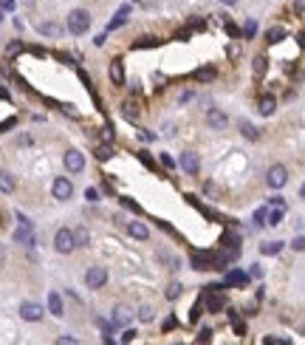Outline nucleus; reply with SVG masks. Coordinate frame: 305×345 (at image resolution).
Here are the masks:
<instances>
[{"label":"nucleus","instance_id":"obj_1","mask_svg":"<svg viewBox=\"0 0 305 345\" xmlns=\"http://www.w3.org/2000/svg\"><path fill=\"white\" fill-rule=\"evenodd\" d=\"M65 26H68L71 34H85V31L91 29V14H88L85 9H73L65 17Z\"/></svg>","mask_w":305,"mask_h":345},{"label":"nucleus","instance_id":"obj_2","mask_svg":"<svg viewBox=\"0 0 305 345\" xmlns=\"http://www.w3.org/2000/svg\"><path fill=\"white\" fill-rule=\"evenodd\" d=\"M85 283H88V289H102V286L108 283V269L105 266H91L85 272Z\"/></svg>","mask_w":305,"mask_h":345},{"label":"nucleus","instance_id":"obj_3","mask_svg":"<svg viewBox=\"0 0 305 345\" xmlns=\"http://www.w3.org/2000/svg\"><path fill=\"white\" fill-rule=\"evenodd\" d=\"M266 181H269L271 190H280L288 184V170L283 167V164H274V167L269 170V176H266Z\"/></svg>","mask_w":305,"mask_h":345},{"label":"nucleus","instance_id":"obj_4","mask_svg":"<svg viewBox=\"0 0 305 345\" xmlns=\"http://www.w3.org/2000/svg\"><path fill=\"white\" fill-rule=\"evenodd\" d=\"M54 249L57 252H62V255H68V252H73V229H60L54 235Z\"/></svg>","mask_w":305,"mask_h":345},{"label":"nucleus","instance_id":"obj_5","mask_svg":"<svg viewBox=\"0 0 305 345\" xmlns=\"http://www.w3.org/2000/svg\"><path fill=\"white\" fill-rule=\"evenodd\" d=\"M17 221H20V226L14 229V241L17 243H34V235H31V221L26 218V215H17Z\"/></svg>","mask_w":305,"mask_h":345},{"label":"nucleus","instance_id":"obj_6","mask_svg":"<svg viewBox=\"0 0 305 345\" xmlns=\"http://www.w3.org/2000/svg\"><path fill=\"white\" fill-rule=\"evenodd\" d=\"M178 164L187 170L189 176H195L198 170H201V158H198V153H192V150H184L181 156H178Z\"/></svg>","mask_w":305,"mask_h":345},{"label":"nucleus","instance_id":"obj_7","mask_svg":"<svg viewBox=\"0 0 305 345\" xmlns=\"http://www.w3.org/2000/svg\"><path fill=\"white\" fill-rule=\"evenodd\" d=\"M62 162H65V170H68V173H80V170L85 167V156H82L80 150H65Z\"/></svg>","mask_w":305,"mask_h":345},{"label":"nucleus","instance_id":"obj_8","mask_svg":"<svg viewBox=\"0 0 305 345\" xmlns=\"http://www.w3.org/2000/svg\"><path fill=\"white\" fill-rule=\"evenodd\" d=\"M51 193H54L57 201H68V198L73 195V184L68 181V178H57L54 187H51Z\"/></svg>","mask_w":305,"mask_h":345},{"label":"nucleus","instance_id":"obj_9","mask_svg":"<svg viewBox=\"0 0 305 345\" xmlns=\"http://www.w3.org/2000/svg\"><path fill=\"white\" fill-rule=\"evenodd\" d=\"M20 317L29 320V323L43 320V306H40V303H20Z\"/></svg>","mask_w":305,"mask_h":345},{"label":"nucleus","instance_id":"obj_10","mask_svg":"<svg viewBox=\"0 0 305 345\" xmlns=\"http://www.w3.org/2000/svg\"><path fill=\"white\" fill-rule=\"evenodd\" d=\"M226 122H229V119H226V113H223V110H218V108H212L207 113V125L212 127V130H223Z\"/></svg>","mask_w":305,"mask_h":345},{"label":"nucleus","instance_id":"obj_11","mask_svg":"<svg viewBox=\"0 0 305 345\" xmlns=\"http://www.w3.org/2000/svg\"><path fill=\"white\" fill-rule=\"evenodd\" d=\"M110 79L113 85H124V60H110Z\"/></svg>","mask_w":305,"mask_h":345},{"label":"nucleus","instance_id":"obj_12","mask_svg":"<svg viewBox=\"0 0 305 345\" xmlns=\"http://www.w3.org/2000/svg\"><path fill=\"white\" fill-rule=\"evenodd\" d=\"M128 232H130V238H136V241H147V238H150V229H147L141 221H130Z\"/></svg>","mask_w":305,"mask_h":345},{"label":"nucleus","instance_id":"obj_13","mask_svg":"<svg viewBox=\"0 0 305 345\" xmlns=\"http://www.w3.org/2000/svg\"><path fill=\"white\" fill-rule=\"evenodd\" d=\"M257 110H260L263 116H271L277 110V99L271 97V94H266V97H260V102H257Z\"/></svg>","mask_w":305,"mask_h":345},{"label":"nucleus","instance_id":"obj_14","mask_svg":"<svg viewBox=\"0 0 305 345\" xmlns=\"http://www.w3.org/2000/svg\"><path fill=\"white\" fill-rule=\"evenodd\" d=\"M128 14H130V6H122V9H119V14H116V17H113V20L108 23V31H116V29H122V26L128 23Z\"/></svg>","mask_w":305,"mask_h":345},{"label":"nucleus","instance_id":"obj_15","mask_svg":"<svg viewBox=\"0 0 305 345\" xmlns=\"http://www.w3.org/2000/svg\"><path fill=\"white\" fill-rule=\"evenodd\" d=\"M48 311L54 317H62V311H65V309H62V297L57 294V291H51V294H48Z\"/></svg>","mask_w":305,"mask_h":345},{"label":"nucleus","instance_id":"obj_16","mask_svg":"<svg viewBox=\"0 0 305 345\" xmlns=\"http://www.w3.org/2000/svg\"><path fill=\"white\" fill-rule=\"evenodd\" d=\"M14 176L12 173H6V170H0V193H14Z\"/></svg>","mask_w":305,"mask_h":345},{"label":"nucleus","instance_id":"obj_17","mask_svg":"<svg viewBox=\"0 0 305 345\" xmlns=\"http://www.w3.org/2000/svg\"><path fill=\"white\" fill-rule=\"evenodd\" d=\"M128 320H130V309H128V306H119V309L113 311V320H110V323H113V326H124Z\"/></svg>","mask_w":305,"mask_h":345},{"label":"nucleus","instance_id":"obj_18","mask_svg":"<svg viewBox=\"0 0 305 345\" xmlns=\"http://www.w3.org/2000/svg\"><path fill=\"white\" fill-rule=\"evenodd\" d=\"M93 156H96L99 162H108V158L113 156V147H110V142H102V145H99L96 150H93Z\"/></svg>","mask_w":305,"mask_h":345},{"label":"nucleus","instance_id":"obj_19","mask_svg":"<svg viewBox=\"0 0 305 345\" xmlns=\"http://www.w3.org/2000/svg\"><path fill=\"white\" fill-rule=\"evenodd\" d=\"M238 283H246V274H243V272H240V269H232V272L226 274L223 286H238Z\"/></svg>","mask_w":305,"mask_h":345},{"label":"nucleus","instance_id":"obj_20","mask_svg":"<svg viewBox=\"0 0 305 345\" xmlns=\"http://www.w3.org/2000/svg\"><path fill=\"white\" fill-rule=\"evenodd\" d=\"M122 116H124V119H130V122H136V119H139V105H136V102H124L122 105Z\"/></svg>","mask_w":305,"mask_h":345},{"label":"nucleus","instance_id":"obj_21","mask_svg":"<svg viewBox=\"0 0 305 345\" xmlns=\"http://www.w3.org/2000/svg\"><path fill=\"white\" fill-rule=\"evenodd\" d=\"M192 263H195V269H212L215 258H212V255H195V258H192Z\"/></svg>","mask_w":305,"mask_h":345},{"label":"nucleus","instance_id":"obj_22","mask_svg":"<svg viewBox=\"0 0 305 345\" xmlns=\"http://www.w3.org/2000/svg\"><path fill=\"white\" fill-rule=\"evenodd\" d=\"M240 133H243L246 139H251V142H257V139H260V130H257L255 125H249V122H243V125H240Z\"/></svg>","mask_w":305,"mask_h":345},{"label":"nucleus","instance_id":"obj_23","mask_svg":"<svg viewBox=\"0 0 305 345\" xmlns=\"http://www.w3.org/2000/svg\"><path fill=\"white\" fill-rule=\"evenodd\" d=\"M260 252H263V255H277V252H283V241H269V243H260Z\"/></svg>","mask_w":305,"mask_h":345},{"label":"nucleus","instance_id":"obj_24","mask_svg":"<svg viewBox=\"0 0 305 345\" xmlns=\"http://www.w3.org/2000/svg\"><path fill=\"white\" fill-rule=\"evenodd\" d=\"M181 291H184V286L178 283V280H172V283L167 286V291H164V294H167V300H178V297H181Z\"/></svg>","mask_w":305,"mask_h":345},{"label":"nucleus","instance_id":"obj_25","mask_svg":"<svg viewBox=\"0 0 305 345\" xmlns=\"http://www.w3.org/2000/svg\"><path fill=\"white\" fill-rule=\"evenodd\" d=\"M88 241H91L88 229H77V232H73V246H88Z\"/></svg>","mask_w":305,"mask_h":345},{"label":"nucleus","instance_id":"obj_26","mask_svg":"<svg viewBox=\"0 0 305 345\" xmlns=\"http://www.w3.org/2000/svg\"><path fill=\"white\" fill-rule=\"evenodd\" d=\"M152 317H156L152 306H141V309H139V320H141V323H152Z\"/></svg>","mask_w":305,"mask_h":345},{"label":"nucleus","instance_id":"obj_27","mask_svg":"<svg viewBox=\"0 0 305 345\" xmlns=\"http://www.w3.org/2000/svg\"><path fill=\"white\" fill-rule=\"evenodd\" d=\"M266 218H269V221H266V224H269V226H277V224H283V210H274V212H269Z\"/></svg>","mask_w":305,"mask_h":345},{"label":"nucleus","instance_id":"obj_28","mask_svg":"<svg viewBox=\"0 0 305 345\" xmlns=\"http://www.w3.org/2000/svg\"><path fill=\"white\" fill-rule=\"evenodd\" d=\"M266 74V57H255V77L260 79Z\"/></svg>","mask_w":305,"mask_h":345},{"label":"nucleus","instance_id":"obj_29","mask_svg":"<svg viewBox=\"0 0 305 345\" xmlns=\"http://www.w3.org/2000/svg\"><path fill=\"white\" fill-rule=\"evenodd\" d=\"M283 37H286V29H280V26H277V29H269V42H280Z\"/></svg>","mask_w":305,"mask_h":345},{"label":"nucleus","instance_id":"obj_30","mask_svg":"<svg viewBox=\"0 0 305 345\" xmlns=\"http://www.w3.org/2000/svg\"><path fill=\"white\" fill-rule=\"evenodd\" d=\"M40 31H43V34H51V37H57V34H60V26H57V23H45V26H40Z\"/></svg>","mask_w":305,"mask_h":345},{"label":"nucleus","instance_id":"obj_31","mask_svg":"<svg viewBox=\"0 0 305 345\" xmlns=\"http://www.w3.org/2000/svg\"><path fill=\"white\" fill-rule=\"evenodd\" d=\"M266 215H269V206L257 210V212H255V224H257V226H263V224H266Z\"/></svg>","mask_w":305,"mask_h":345},{"label":"nucleus","instance_id":"obj_32","mask_svg":"<svg viewBox=\"0 0 305 345\" xmlns=\"http://www.w3.org/2000/svg\"><path fill=\"white\" fill-rule=\"evenodd\" d=\"M133 339H136V331H133V328H124V331H122V342H133Z\"/></svg>","mask_w":305,"mask_h":345},{"label":"nucleus","instance_id":"obj_33","mask_svg":"<svg viewBox=\"0 0 305 345\" xmlns=\"http://www.w3.org/2000/svg\"><path fill=\"white\" fill-rule=\"evenodd\" d=\"M113 127H102V142H113Z\"/></svg>","mask_w":305,"mask_h":345},{"label":"nucleus","instance_id":"obj_34","mask_svg":"<svg viewBox=\"0 0 305 345\" xmlns=\"http://www.w3.org/2000/svg\"><path fill=\"white\" fill-rule=\"evenodd\" d=\"M212 339V331L209 328H201V334H198V342H209Z\"/></svg>","mask_w":305,"mask_h":345},{"label":"nucleus","instance_id":"obj_35","mask_svg":"<svg viewBox=\"0 0 305 345\" xmlns=\"http://www.w3.org/2000/svg\"><path fill=\"white\" fill-rule=\"evenodd\" d=\"M271 204H274L277 210H286V198H283V195H274V198H271Z\"/></svg>","mask_w":305,"mask_h":345},{"label":"nucleus","instance_id":"obj_36","mask_svg":"<svg viewBox=\"0 0 305 345\" xmlns=\"http://www.w3.org/2000/svg\"><path fill=\"white\" fill-rule=\"evenodd\" d=\"M215 77V71H209V68H207V71H195V79H212Z\"/></svg>","mask_w":305,"mask_h":345},{"label":"nucleus","instance_id":"obj_37","mask_svg":"<svg viewBox=\"0 0 305 345\" xmlns=\"http://www.w3.org/2000/svg\"><path fill=\"white\" fill-rule=\"evenodd\" d=\"M85 198H88V201H99V193L91 187V190H85Z\"/></svg>","mask_w":305,"mask_h":345},{"label":"nucleus","instance_id":"obj_38","mask_svg":"<svg viewBox=\"0 0 305 345\" xmlns=\"http://www.w3.org/2000/svg\"><path fill=\"white\" fill-rule=\"evenodd\" d=\"M161 164H164V167H175V162H172V156H167V153H164V156H161Z\"/></svg>","mask_w":305,"mask_h":345},{"label":"nucleus","instance_id":"obj_39","mask_svg":"<svg viewBox=\"0 0 305 345\" xmlns=\"http://www.w3.org/2000/svg\"><path fill=\"white\" fill-rule=\"evenodd\" d=\"M243 34H249V37H251V34H255V23H251V20H249V23H246V26H243Z\"/></svg>","mask_w":305,"mask_h":345},{"label":"nucleus","instance_id":"obj_40","mask_svg":"<svg viewBox=\"0 0 305 345\" xmlns=\"http://www.w3.org/2000/svg\"><path fill=\"white\" fill-rule=\"evenodd\" d=\"M57 342H60V345H73V342H77V339H73V337H60V339H57Z\"/></svg>","mask_w":305,"mask_h":345},{"label":"nucleus","instance_id":"obj_41","mask_svg":"<svg viewBox=\"0 0 305 345\" xmlns=\"http://www.w3.org/2000/svg\"><path fill=\"white\" fill-rule=\"evenodd\" d=\"M302 246H305V241H302V238H297V241H294V249H297V252H302Z\"/></svg>","mask_w":305,"mask_h":345},{"label":"nucleus","instance_id":"obj_42","mask_svg":"<svg viewBox=\"0 0 305 345\" xmlns=\"http://www.w3.org/2000/svg\"><path fill=\"white\" fill-rule=\"evenodd\" d=\"M122 204H124V206H130V210H133V212L139 210V206H136V204H133V201H130V198H122Z\"/></svg>","mask_w":305,"mask_h":345},{"label":"nucleus","instance_id":"obj_43","mask_svg":"<svg viewBox=\"0 0 305 345\" xmlns=\"http://www.w3.org/2000/svg\"><path fill=\"white\" fill-rule=\"evenodd\" d=\"M20 3H23V6H34L37 0H20Z\"/></svg>","mask_w":305,"mask_h":345},{"label":"nucleus","instance_id":"obj_44","mask_svg":"<svg viewBox=\"0 0 305 345\" xmlns=\"http://www.w3.org/2000/svg\"><path fill=\"white\" fill-rule=\"evenodd\" d=\"M220 3H226V6H232V3H238V0H220Z\"/></svg>","mask_w":305,"mask_h":345},{"label":"nucleus","instance_id":"obj_45","mask_svg":"<svg viewBox=\"0 0 305 345\" xmlns=\"http://www.w3.org/2000/svg\"><path fill=\"white\" fill-rule=\"evenodd\" d=\"M0 261H3V252H0Z\"/></svg>","mask_w":305,"mask_h":345}]
</instances>
